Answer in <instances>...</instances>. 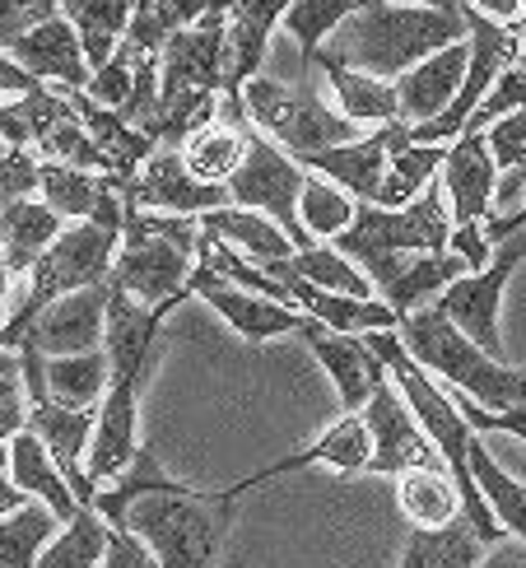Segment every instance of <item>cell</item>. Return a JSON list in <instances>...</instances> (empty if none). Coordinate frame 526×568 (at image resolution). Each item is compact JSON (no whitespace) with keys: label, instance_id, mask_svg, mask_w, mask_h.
Segmentation results:
<instances>
[{"label":"cell","instance_id":"obj_1","mask_svg":"<svg viewBox=\"0 0 526 568\" xmlns=\"http://www.w3.org/2000/svg\"><path fill=\"white\" fill-rule=\"evenodd\" d=\"M457 42H466L462 10H428V6H392V0H373L368 10H358L354 19L341 23V33L322 47V57L396 84L401 75H411L415 65H424L428 57H438Z\"/></svg>","mask_w":526,"mask_h":568},{"label":"cell","instance_id":"obj_2","mask_svg":"<svg viewBox=\"0 0 526 568\" xmlns=\"http://www.w3.org/2000/svg\"><path fill=\"white\" fill-rule=\"evenodd\" d=\"M122 233H127V196H122V186L112 182V192L103 196L99 210H93V220L65 229L61 239L52 243V252H47L42 262L33 266L23 307H14V313H10L0 345L19 349L42 307H52L65 294L93 290V284H108L112 271H117V252H122Z\"/></svg>","mask_w":526,"mask_h":568},{"label":"cell","instance_id":"obj_3","mask_svg":"<svg viewBox=\"0 0 526 568\" xmlns=\"http://www.w3.org/2000/svg\"><path fill=\"white\" fill-rule=\"evenodd\" d=\"M201 220L191 215H159V210H127L122 252H117L112 280L145 307L186 303L191 275L201 252Z\"/></svg>","mask_w":526,"mask_h":568},{"label":"cell","instance_id":"obj_4","mask_svg":"<svg viewBox=\"0 0 526 568\" xmlns=\"http://www.w3.org/2000/svg\"><path fill=\"white\" fill-rule=\"evenodd\" d=\"M396 336L428 373H438L452 387H462L475 406H485V410H522L526 406V368L489 359L438 303L411 313Z\"/></svg>","mask_w":526,"mask_h":568},{"label":"cell","instance_id":"obj_5","mask_svg":"<svg viewBox=\"0 0 526 568\" xmlns=\"http://www.w3.org/2000/svg\"><path fill=\"white\" fill-rule=\"evenodd\" d=\"M229 489H182V494H145L131 504L127 531H135L159 559V568H214L233 527Z\"/></svg>","mask_w":526,"mask_h":568},{"label":"cell","instance_id":"obj_6","mask_svg":"<svg viewBox=\"0 0 526 568\" xmlns=\"http://www.w3.org/2000/svg\"><path fill=\"white\" fill-rule=\"evenodd\" d=\"M447 192L438 186H428V192L405 205V210H382V205H358L354 224L336 239V247L350 256V262L364 266V275L377 284V290H387V284L405 271L401 252H447L452 243V229L457 220L447 215L443 205Z\"/></svg>","mask_w":526,"mask_h":568},{"label":"cell","instance_id":"obj_7","mask_svg":"<svg viewBox=\"0 0 526 568\" xmlns=\"http://www.w3.org/2000/svg\"><path fill=\"white\" fill-rule=\"evenodd\" d=\"M322 70L299 80H275V75H256L243 89L247 116L261 135H271L284 154H313V150H331V145H350L358 135V122H350L345 112H336L322 99L317 84Z\"/></svg>","mask_w":526,"mask_h":568},{"label":"cell","instance_id":"obj_8","mask_svg":"<svg viewBox=\"0 0 526 568\" xmlns=\"http://www.w3.org/2000/svg\"><path fill=\"white\" fill-rule=\"evenodd\" d=\"M307 182H313V173H307L294 154H284L271 135H261L252 126L247 131V163H243V173L229 182V192H233V205L271 215L303 252V247H317V239L303 229V215H299Z\"/></svg>","mask_w":526,"mask_h":568},{"label":"cell","instance_id":"obj_9","mask_svg":"<svg viewBox=\"0 0 526 568\" xmlns=\"http://www.w3.org/2000/svg\"><path fill=\"white\" fill-rule=\"evenodd\" d=\"M522 256H526V233H517V239H508V243H498L494 262L485 271H471L466 280H457L438 298L443 313L457 322L466 336L489 354V359H498V364H508L504 331H498V303H504V290H508L513 271L522 266Z\"/></svg>","mask_w":526,"mask_h":568},{"label":"cell","instance_id":"obj_10","mask_svg":"<svg viewBox=\"0 0 526 568\" xmlns=\"http://www.w3.org/2000/svg\"><path fill=\"white\" fill-rule=\"evenodd\" d=\"M368 429H373V466L368 476H405V470H447L443 453L434 447V438L424 434V424L415 419L411 400L401 396V387L382 383L368 400Z\"/></svg>","mask_w":526,"mask_h":568},{"label":"cell","instance_id":"obj_11","mask_svg":"<svg viewBox=\"0 0 526 568\" xmlns=\"http://www.w3.org/2000/svg\"><path fill=\"white\" fill-rule=\"evenodd\" d=\"M405 145H415L411 126L392 122V126H377L364 140H350V145H331V150L299 154V163H303L307 173H326L358 205H377L382 201V186H387V173H392V154L405 150Z\"/></svg>","mask_w":526,"mask_h":568},{"label":"cell","instance_id":"obj_12","mask_svg":"<svg viewBox=\"0 0 526 568\" xmlns=\"http://www.w3.org/2000/svg\"><path fill=\"white\" fill-rule=\"evenodd\" d=\"M122 196H127V210H159V215H191V220L233 205L229 186L201 182L186 169L182 150H159L145 169L122 186Z\"/></svg>","mask_w":526,"mask_h":568},{"label":"cell","instance_id":"obj_13","mask_svg":"<svg viewBox=\"0 0 526 568\" xmlns=\"http://www.w3.org/2000/svg\"><path fill=\"white\" fill-rule=\"evenodd\" d=\"M112 290H117V284L108 280V284H93V290L65 294L52 307H42V313L33 317V326H29V336H23V345H33L38 354H47V359H65V354H93V349H103Z\"/></svg>","mask_w":526,"mask_h":568},{"label":"cell","instance_id":"obj_14","mask_svg":"<svg viewBox=\"0 0 526 568\" xmlns=\"http://www.w3.org/2000/svg\"><path fill=\"white\" fill-rule=\"evenodd\" d=\"M191 294L205 298L247 345H261V341H271V336H303V326L313 322L303 307L247 294V290H237V284H229L224 275H214L205 266H196V275H191Z\"/></svg>","mask_w":526,"mask_h":568},{"label":"cell","instance_id":"obj_15","mask_svg":"<svg viewBox=\"0 0 526 568\" xmlns=\"http://www.w3.org/2000/svg\"><path fill=\"white\" fill-rule=\"evenodd\" d=\"M307 466H331V470H341V476H368V466H373V429H368V419L364 415H341L313 447H303V453H294V457H280L271 466L252 470L247 480L229 485V494L233 499H243L247 489H261V485H271L280 476L307 470Z\"/></svg>","mask_w":526,"mask_h":568},{"label":"cell","instance_id":"obj_16","mask_svg":"<svg viewBox=\"0 0 526 568\" xmlns=\"http://www.w3.org/2000/svg\"><path fill=\"white\" fill-rule=\"evenodd\" d=\"M93 429H99V410L84 406H65V400L47 396L29 406V434L42 438V447L52 453V462L61 466V476L70 480V489L80 494V504L93 508V480H89V447H93Z\"/></svg>","mask_w":526,"mask_h":568},{"label":"cell","instance_id":"obj_17","mask_svg":"<svg viewBox=\"0 0 526 568\" xmlns=\"http://www.w3.org/2000/svg\"><path fill=\"white\" fill-rule=\"evenodd\" d=\"M303 341H307V349L317 354V364L331 373V383H336L341 410L345 415H364L373 392L392 377L387 364L368 349V341L364 336H336V331H326L317 317L303 326Z\"/></svg>","mask_w":526,"mask_h":568},{"label":"cell","instance_id":"obj_18","mask_svg":"<svg viewBox=\"0 0 526 568\" xmlns=\"http://www.w3.org/2000/svg\"><path fill=\"white\" fill-rule=\"evenodd\" d=\"M498 159L489 150L485 131H466L452 140L447 169H443V192L452 201V220L457 224H489L494 220V196H498Z\"/></svg>","mask_w":526,"mask_h":568},{"label":"cell","instance_id":"obj_19","mask_svg":"<svg viewBox=\"0 0 526 568\" xmlns=\"http://www.w3.org/2000/svg\"><path fill=\"white\" fill-rule=\"evenodd\" d=\"M284 290L294 294V303L303 307L307 317H317L326 331H336V336H368V331H401V313L387 303V298H350V294H326L317 284H307L294 262H275L266 266Z\"/></svg>","mask_w":526,"mask_h":568},{"label":"cell","instance_id":"obj_20","mask_svg":"<svg viewBox=\"0 0 526 568\" xmlns=\"http://www.w3.org/2000/svg\"><path fill=\"white\" fill-rule=\"evenodd\" d=\"M6 57L19 61L29 75H38L52 89H89L93 84V65L84 52V38L75 33V23L65 14H57L52 23L23 33L14 47H6Z\"/></svg>","mask_w":526,"mask_h":568},{"label":"cell","instance_id":"obj_21","mask_svg":"<svg viewBox=\"0 0 526 568\" xmlns=\"http://www.w3.org/2000/svg\"><path fill=\"white\" fill-rule=\"evenodd\" d=\"M466 70H471V38L447 47V52L428 57L424 65H415L411 75L396 80V93H401V122L405 126H428L457 103V93L466 89Z\"/></svg>","mask_w":526,"mask_h":568},{"label":"cell","instance_id":"obj_22","mask_svg":"<svg viewBox=\"0 0 526 568\" xmlns=\"http://www.w3.org/2000/svg\"><path fill=\"white\" fill-rule=\"evenodd\" d=\"M294 0H237L233 19H229V84L224 99L243 103V89L261 75V61H266V47L275 23L290 14Z\"/></svg>","mask_w":526,"mask_h":568},{"label":"cell","instance_id":"obj_23","mask_svg":"<svg viewBox=\"0 0 526 568\" xmlns=\"http://www.w3.org/2000/svg\"><path fill=\"white\" fill-rule=\"evenodd\" d=\"M117 284V280H112ZM178 303H163V307H145L140 298H131L122 284L112 290V303H108V359H112V377L122 373H145L150 359H154V345H159V326L163 317L173 313Z\"/></svg>","mask_w":526,"mask_h":568},{"label":"cell","instance_id":"obj_24","mask_svg":"<svg viewBox=\"0 0 526 568\" xmlns=\"http://www.w3.org/2000/svg\"><path fill=\"white\" fill-rule=\"evenodd\" d=\"M6 476H10L23 494H29L33 504H47V508H52L65 527L84 513L80 494L70 489V480L61 476V466L52 462V453H47L42 438L29 434V429L14 434V438H6Z\"/></svg>","mask_w":526,"mask_h":568},{"label":"cell","instance_id":"obj_25","mask_svg":"<svg viewBox=\"0 0 526 568\" xmlns=\"http://www.w3.org/2000/svg\"><path fill=\"white\" fill-rule=\"evenodd\" d=\"M396 504L411 531H447L466 523V499L452 470H405L396 476Z\"/></svg>","mask_w":526,"mask_h":568},{"label":"cell","instance_id":"obj_26","mask_svg":"<svg viewBox=\"0 0 526 568\" xmlns=\"http://www.w3.org/2000/svg\"><path fill=\"white\" fill-rule=\"evenodd\" d=\"M201 229L214 233V239H224L229 247H237L256 266H275V262H290L299 252L294 239L284 233L271 215H261V210H243V205H224V210H210L201 215Z\"/></svg>","mask_w":526,"mask_h":568},{"label":"cell","instance_id":"obj_27","mask_svg":"<svg viewBox=\"0 0 526 568\" xmlns=\"http://www.w3.org/2000/svg\"><path fill=\"white\" fill-rule=\"evenodd\" d=\"M61 215L47 201H19L0 210V243H6V275H23L42 262L61 239Z\"/></svg>","mask_w":526,"mask_h":568},{"label":"cell","instance_id":"obj_28","mask_svg":"<svg viewBox=\"0 0 526 568\" xmlns=\"http://www.w3.org/2000/svg\"><path fill=\"white\" fill-rule=\"evenodd\" d=\"M317 70L326 75V84L336 89V108L358 126H392L401 122V93L392 80H377V75H364V70H350L341 61L322 57Z\"/></svg>","mask_w":526,"mask_h":568},{"label":"cell","instance_id":"obj_29","mask_svg":"<svg viewBox=\"0 0 526 568\" xmlns=\"http://www.w3.org/2000/svg\"><path fill=\"white\" fill-rule=\"evenodd\" d=\"M466 275H471V262H462L457 252H424V256H411V262H405V271L382 290V298H387L405 322L411 313H419V307L438 303L452 284L466 280Z\"/></svg>","mask_w":526,"mask_h":568},{"label":"cell","instance_id":"obj_30","mask_svg":"<svg viewBox=\"0 0 526 568\" xmlns=\"http://www.w3.org/2000/svg\"><path fill=\"white\" fill-rule=\"evenodd\" d=\"M182 489H191V485L173 480L169 470L159 466L154 447H140V457L122 470V476H112L108 485H99V494H93V513H99L108 527L127 531V517H131L135 499H145V494H182Z\"/></svg>","mask_w":526,"mask_h":568},{"label":"cell","instance_id":"obj_31","mask_svg":"<svg viewBox=\"0 0 526 568\" xmlns=\"http://www.w3.org/2000/svg\"><path fill=\"white\" fill-rule=\"evenodd\" d=\"M61 14L75 23V33L84 38L89 65L103 70L117 47L127 42L131 19H135V0H61Z\"/></svg>","mask_w":526,"mask_h":568},{"label":"cell","instance_id":"obj_32","mask_svg":"<svg viewBox=\"0 0 526 568\" xmlns=\"http://www.w3.org/2000/svg\"><path fill=\"white\" fill-rule=\"evenodd\" d=\"M373 0H294L284 14V33L299 42V75H313L322 47L341 33V23L368 10Z\"/></svg>","mask_w":526,"mask_h":568},{"label":"cell","instance_id":"obj_33","mask_svg":"<svg viewBox=\"0 0 526 568\" xmlns=\"http://www.w3.org/2000/svg\"><path fill=\"white\" fill-rule=\"evenodd\" d=\"M489 540L471 523H457L447 531H411L396 568H481Z\"/></svg>","mask_w":526,"mask_h":568},{"label":"cell","instance_id":"obj_34","mask_svg":"<svg viewBox=\"0 0 526 568\" xmlns=\"http://www.w3.org/2000/svg\"><path fill=\"white\" fill-rule=\"evenodd\" d=\"M186 169L196 173L210 186H229L247 163V131L243 126H229V122H214L205 131H196L182 145Z\"/></svg>","mask_w":526,"mask_h":568},{"label":"cell","instance_id":"obj_35","mask_svg":"<svg viewBox=\"0 0 526 568\" xmlns=\"http://www.w3.org/2000/svg\"><path fill=\"white\" fill-rule=\"evenodd\" d=\"M47 387H52V396L65 400V406L99 410L103 396L112 392V359H108V349L47 359Z\"/></svg>","mask_w":526,"mask_h":568},{"label":"cell","instance_id":"obj_36","mask_svg":"<svg viewBox=\"0 0 526 568\" xmlns=\"http://www.w3.org/2000/svg\"><path fill=\"white\" fill-rule=\"evenodd\" d=\"M61 517L47 504H29L14 517H0V568H42L47 546L61 536Z\"/></svg>","mask_w":526,"mask_h":568},{"label":"cell","instance_id":"obj_37","mask_svg":"<svg viewBox=\"0 0 526 568\" xmlns=\"http://www.w3.org/2000/svg\"><path fill=\"white\" fill-rule=\"evenodd\" d=\"M112 192V178L84 173V169H65V163H47L42 159V201L57 210L61 220H93V210L103 205V196Z\"/></svg>","mask_w":526,"mask_h":568},{"label":"cell","instance_id":"obj_38","mask_svg":"<svg viewBox=\"0 0 526 568\" xmlns=\"http://www.w3.org/2000/svg\"><path fill=\"white\" fill-rule=\"evenodd\" d=\"M471 466H475V485H481L489 513L498 517V527H504L508 536H517V540H526V485L513 480L508 470L489 457V447L481 438H475V447H471Z\"/></svg>","mask_w":526,"mask_h":568},{"label":"cell","instance_id":"obj_39","mask_svg":"<svg viewBox=\"0 0 526 568\" xmlns=\"http://www.w3.org/2000/svg\"><path fill=\"white\" fill-rule=\"evenodd\" d=\"M447 150L452 145H405L392 154V173H387V186H382V210H405L415 205L424 192H428V178L438 169H447Z\"/></svg>","mask_w":526,"mask_h":568},{"label":"cell","instance_id":"obj_40","mask_svg":"<svg viewBox=\"0 0 526 568\" xmlns=\"http://www.w3.org/2000/svg\"><path fill=\"white\" fill-rule=\"evenodd\" d=\"M290 262H294V271H299L307 284H317V290H326V294L373 298V290H377V284L364 275V266L350 262V256H345L341 247H326V243H317V247H303V252H294Z\"/></svg>","mask_w":526,"mask_h":568},{"label":"cell","instance_id":"obj_41","mask_svg":"<svg viewBox=\"0 0 526 568\" xmlns=\"http://www.w3.org/2000/svg\"><path fill=\"white\" fill-rule=\"evenodd\" d=\"M112 546V527L93 508H84L75 523L61 527V536L47 546L42 568H103Z\"/></svg>","mask_w":526,"mask_h":568},{"label":"cell","instance_id":"obj_42","mask_svg":"<svg viewBox=\"0 0 526 568\" xmlns=\"http://www.w3.org/2000/svg\"><path fill=\"white\" fill-rule=\"evenodd\" d=\"M299 215H303V229L313 233L317 243H336L341 233L354 224V215H358V201L350 196V192H341L336 182H307V192H303V205H299Z\"/></svg>","mask_w":526,"mask_h":568},{"label":"cell","instance_id":"obj_43","mask_svg":"<svg viewBox=\"0 0 526 568\" xmlns=\"http://www.w3.org/2000/svg\"><path fill=\"white\" fill-rule=\"evenodd\" d=\"M38 154H42L47 163H65V169H84V173H99V178H117V173H112V159L99 150V140L84 131L80 116L61 122V126L38 145Z\"/></svg>","mask_w":526,"mask_h":568},{"label":"cell","instance_id":"obj_44","mask_svg":"<svg viewBox=\"0 0 526 568\" xmlns=\"http://www.w3.org/2000/svg\"><path fill=\"white\" fill-rule=\"evenodd\" d=\"M29 429V383H23L19 349L0 354V443Z\"/></svg>","mask_w":526,"mask_h":568},{"label":"cell","instance_id":"obj_45","mask_svg":"<svg viewBox=\"0 0 526 568\" xmlns=\"http://www.w3.org/2000/svg\"><path fill=\"white\" fill-rule=\"evenodd\" d=\"M522 108H526V52L504 70V75H498V84L489 89V99L481 103V112L471 116L466 131H489L494 122H504V116H513Z\"/></svg>","mask_w":526,"mask_h":568},{"label":"cell","instance_id":"obj_46","mask_svg":"<svg viewBox=\"0 0 526 568\" xmlns=\"http://www.w3.org/2000/svg\"><path fill=\"white\" fill-rule=\"evenodd\" d=\"M93 103H103L112 112H122L131 103V93H135V47L122 42L117 47V57L103 65V70H93V84L84 89Z\"/></svg>","mask_w":526,"mask_h":568},{"label":"cell","instance_id":"obj_47","mask_svg":"<svg viewBox=\"0 0 526 568\" xmlns=\"http://www.w3.org/2000/svg\"><path fill=\"white\" fill-rule=\"evenodd\" d=\"M33 192H42V159L33 150H6V159H0V196H6V205L33 201Z\"/></svg>","mask_w":526,"mask_h":568},{"label":"cell","instance_id":"obj_48","mask_svg":"<svg viewBox=\"0 0 526 568\" xmlns=\"http://www.w3.org/2000/svg\"><path fill=\"white\" fill-rule=\"evenodd\" d=\"M61 14V0H0V47H14L23 33Z\"/></svg>","mask_w":526,"mask_h":568},{"label":"cell","instance_id":"obj_49","mask_svg":"<svg viewBox=\"0 0 526 568\" xmlns=\"http://www.w3.org/2000/svg\"><path fill=\"white\" fill-rule=\"evenodd\" d=\"M485 140H489V150H494V159H498V169H504V173L522 169V163H526V108L504 116V122H494L485 131Z\"/></svg>","mask_w":526,"mask_h":568},{"label":"cell","instance_id":"obj_50","mask_svg":"<svg viewBox=\"0 0 526 568\" xmlns=\"http://www.w3.org/2000/svg\"><path fill=\"white\" fill-rule=\"evenodd\" d=\"M466 424L475 434H513L517 443H526V406L522 410H485V406H462Z\"/></svg>","mask_w":526,"mask_h":568},{"label":"cell","instance_id":"obj_51","mask_svg":"<svg viewBox=\"0 0 526 568\" xmlns=\"http://www.w3.org/2000/svg\"><path fill=\"white\" fill-rule=\"evenodd\" d=\"M447 252H457L462 262H471V271H485L498 247L485 239V224H457V229H452Z\"/></svg>","mask_w":526,"mask_h":568},{"label":"cell","instance_id":"obj_52","mask_svg":"<svg viewBox=\"0 0 526 568\" xmlns=\"http://www.w3.org/2000/svg\"><path fill=\"white\" fill-rule=\"evenodd\" d=\"M103 568H159V559L150 555V546L135 531H117L112 527V546H108Z\"/></svg>","mask_w":526,"mask_h":568},{"label":"cell","instance_id":"obj_53","mask_svg":"<svg viewBox=\"0 0 526 568\" xmlns=\"http://www.w3.org/2000/svg\"><path fill=\"white\" fill-rule=\"evenodd\" d=\"M150 6L182 33V29H196V23H201L210 10H220V6H224V0H150ZM229 6H233V0H229Z\"/></svg>","mask_w":526,"mask_h":568},{"label":"cell","instance_id":"obj_54","mask_svg":"<svg viewBox=\"0 0 526 568\" xmlns=\"http://www.w3.org/2000/svg\"><path fill=\"white\" fill-rule=\"evenodd\" d=\"M481 568H526V540H517V536L494 540V546L485 550Z\"/></svg>","mask_w":526,"mask_h":568},{"label":"cell","instance_id":"obj_55","mask_svg":"<svg viewBox=\"0 0 526 568\" xmlns=\"http://www.w3.org/2000/svg\"><path fill=\"white\" fill-rule=\"evenodd\" d=\"M526 192V163L513 173H504V182H498V196H494V215H513V205L522 201Z\"/></svg>","mask_w":526,"mask_h":568},{"label":"cell","instance_id":"obj_56","mask_svg":"<svg viewBox=\"0 0 526 568\" xmlns=\"http://www.w3.org/2000/svg\"><path fill=\"white\" fill-rule=\"evenodd\" d=\"M466 6H475V10H485L489 19H498V23H517V14L526 10V0H466Z\"/></svg>","mask_w":526,"mask_h":568},{"label":"cell","instance_id":"obj_57","mask_svg":"<svg viewBox=\"0 0 526 568\" xmlns=\"http://www.w3.org/2000/svg\"><path fill=\"white\" fill-rule=\"evenodd\" d=\"M392 6H428V10H462V0H392Z\"/></svg>","mask_w":526,"mask_h":568},{"label":"cell","instance_id":"obj_58","mask_svg":"<svg viewBox=\"0 0 526 568\" xmlns=\"http://www.w3.org/2000/svg\"><path fill=\"white\" fill-rule=\"evenodd\" d=\"M513 29H517V33H526V10L517 14V23H513Z\"/></svg>","mask_w":526,"mask_h":568},{"label":"cell","instance_id":"obj_59","mask_svg":"<svg viewBox=\"0 0 526 568\" xmlns=\"http://www.w3.org/2000/svg\"><path fill=\"white\" fill-rule=\"evenodd\" d=\"M522 47H526V33H522Z\"/></svg>","mask_w":526,"mask_h":568},{"label":"cell","instance_id":"obj_60","mask_svg":"<svg viewBox=\"0 0 526 568\" xmlns=\"http://www.w3.org/2000/svg\"><path fill=\"white\" fill-rule=\"evenodd\" d=\"M233 6H237V0H233Z\"/></svg>","mask_w":526,"mask_h":568}]
</instances>
